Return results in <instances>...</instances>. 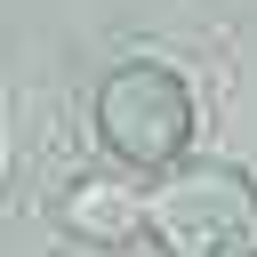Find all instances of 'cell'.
Instances as JSON below:
<instances>
[{
    "label": "cell",
    "instance_id": "cell-1",
    "mask_svg": "<svg viewBox=\"0 0 257 257\" xmlns=\"http://www.w3.org/2000/svg\"><path fill=\"white\" fill-rule=\"evenodd\" d=\"M145 241L161 257H257V177L233 161H169L145 185Z\"/></svg>",
    "mask_w": 257,
    "mask_h": 257
},
{
    "label": "cell",
    "instance_id": "cell-2",
    "mask_svg": "<svg viewBox=\"0 0 257 257\" xmlns=\"http://www.w3.org/2000/svg\"><path fill=\"white\" fill-rule=\"evenodd\" d=\"M96 137L120 169H169L193 145V88L161 56H128L96 80Z\"/></svg>",
    "mask_w": 257,
    "mask_h": 257
},
{
    "label": "cell",
    "instance_id": "cell-3",
    "mask_svg": "<svg viewBox=\"0 0 257 257\" xmlns=\"http://www.w3.org/2000/svg\"><path fill=\"white\" fill-rule=\"evenodd\" d=\"M64 233L72 241H96V249H120L145 233V193L137 185H112V177H80L64 193Z\"/></svg>",
    "mask_w": 257,
    "mask_h": 257
}]
</instances>
